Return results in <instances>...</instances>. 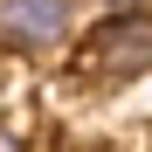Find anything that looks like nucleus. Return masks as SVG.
I'll return each mask as SVG.
<instances>
[{
	"label": "nucleus",
	"mask_w": 152,
	"mask_h": 152,
	"mask_svg": "<svg viewBox=\"0 0 152 152\" xmlns=\"http://www.w3.org/2000/svg\"><path fill=\"white\" fill-rule=\"evenodd\" d=\"M83 69L97 83H132L152 69V7H124L111 21H97L83 42Z\"/></svg>",
	"instance_id": "nucleus-1"
},
{
	"label": "nucleus",
	"mask_w": 152,
	"mask_h": 152,
	"mask_svg": "<svg viewBox=\"0 0 152 152\" xmlns=\"http://www.w3.org/2000/svg\"><path fill=\"white\" fill-rule=\"evenodd\" d=\"M76 0H0V42L21 56H48L56 42H69Z\"/></svg>",
	"instance_id": "nucleus-2"
},
{
	"label": "nucleus",
	"mask_w": 152,
	"mask_h": 152,
	"mask_svg": "<svg viewBox=\"0 0 152 152\" xmlns=\"http://www.w3.org/2000/svg\"><path fill=\"white\" fill-rule=\"evenodd\" d=\"M0 152H21V132H7V124H0Z\"/></svg>",
	"instance_id": "nucleus-3"
}]
</instances>
